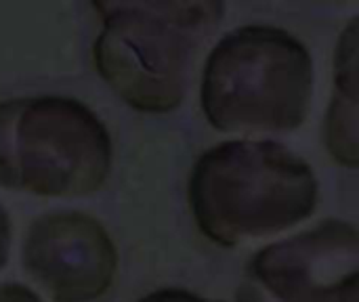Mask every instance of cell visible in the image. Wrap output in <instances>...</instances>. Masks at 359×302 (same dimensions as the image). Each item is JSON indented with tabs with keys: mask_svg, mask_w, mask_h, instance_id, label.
Returning <instances> with one entry per match:
<instances>
[{
	"mask_svg": "<svg viewBox=\"0 0 359 302\" xmlns=\"http://www.w3.org/2000/svg\"><path fill=\"white\" fill-rule=\"evenodd\" d=\"M187 200L198 229L221 248L280 235L309 217L320 183L309 162L271 139H231L194 164Z\"/></svg>",
	"mask_w": 359,
	"mask_h": 302,
	"instance_id": "obj_1",
	"label": "cell"
},
{
	"mask_svg": "<svg viewBox=\"0 0 359 302\" xmlns=\"http://www.w3.org/2000/svg\"><path fill=\"white\" fill-rule=\"evenodd\" d=\"M93 46L99 76L133 109L168 114L187 95L198 50L219 25L223 2H97Z\"/></svg>",
	"mask_w": 359,
	"mask_h": 302,
	"instance_id": "obj_2",
	"label": "cell"
},
{
	"mask_svg": "<svg viewBox=\"0 0 359 302\" xmlns=\"http://www.w3.org/2000/svg\"><path fill=\"white\" fill-rule=\"evenodd\" d=\"M313 99V57L290 32L242 25L206 57L200 105L208 124L233 135L299 130Z\"/></svg>",
	"mask_w": 359,
	"mask_h": 302,
	"instance_id": "obj_3",
	"label": "cell"
},
{
	"mask_svg": "<svg viewBox=\"0 0 359 302\" xmlns=\"http://www.w3.org/2000/svg\"><path fill=\"white\" fill-rule=\"evenodd\" d=\"M111 158L107 126L82 101H0V187L42 198L90 195L105 185Z\"/></svg>",
	"mask_w": 359,
	"mask_h": 302,
	"instance_id": "obj_4",
	"label": "cell"
},
{
	"mask_svg": "<svg viewBox=\"0 0 359 302\" xmlns=\"http://www.w3.org/2000/svg\"><path fill=\"white\" fill-rule=\"evenodd\" d=\"M248 282L267 302H358V227L328 219L276 242L250 259Z\"/></svg>",
	"mask_w": 359,
	"mask_h": 302,
	"instance_id": "obj_5",
	"label": "cell"
},
{
	"mask_svg": "<svg viewBox=\"0 0 359 302\" xmlns=\"http://www.w3.org/2000/svg\"><path fill=\"white\" fill-rule=\"evenodd\" d=\"M21 265L53 302H93L116 280L118 250L95 217L57 210L27 227Z\"/></svg>",
	"mask_w": 359,
	"mask_h": 302,
	"instance_id": "obj_6",
	"label": "cell"
},
{
	"mask_svg": "<svg viewBox=\"0 0 359 302\" xmlns=\"http://www.w3.org/2000/svg\"><path fill=\"white\" fill-rule=\"evenodd\" d=\"M358 50L359 25L353 17L341 32L334 48V86L324 120V145L332 160L355 170L358 147Z\"/></svg>",
	"mask_w": 359,
	"mask_h": 302,
	"instance_id": "obj_7",
	"label": "cell"
},
{
	"mask_svg": "<svg viewBox=\"0 0 359 302\" xmlns=\"http://www.w3.org/2000/svg\"><path fill=\"white\" fill-rule=\"evenodd\" d=\"M137 302H223V301H212V298H204L200 294H194L189 290L183 288H162L156 290L147 296H143L141 301Z\"/></svg>",
	"mask_w": 359,
	"mask_h": 302,
	"instance_id": "obj_8",
	"label": "cell"
},
{
	"mask_svg": "<svg viewBox=\"0 0 359 302\" xmlns=\"http://www.w3.org/2000/svg\"><path fill=\"white\" fill-rule=\"evenodd\" d=\"M0 302H42V298L23 284H0Z\"/></svg>",
	"mask_w": 359,
	"mask_h": 302,
	"instance_id": "obj_9",
	"label": "cell"
},
{
	"mask_svg": "<svg viewBox=\"0 0 359 302\" xmlns=\"http://www.w3.org/2000/svg\"><path fill=\"white\" fill-rule=\"evenodd\" d=\"M11 240H13V227H11V219L6 214V210L0 206V271L4 269L6 261H8V252H11Z\"/></svg>",
	"mask_w": 359,
	"mask_h": 302,
	"instance_id": "obj_10",
	"label": "cell"
},
{
	"mask_svg": "<svg viewBox=\"0 0 359 302\" xmlns=\"http://www.w3.org/2000/svg\"><path fill=\"white\" fill-rule=\"evenodd\" d=\"M236 302H267L263 298V294L257 290V286H252L248 280L244 284H240L238 292H236Z\"/></svg>",
	"mask_w": 359,
	"mask_h": 302,
	"instance_id": "obj_11",
	"label": "cell"
}]
</instances>
